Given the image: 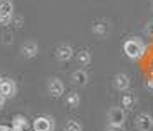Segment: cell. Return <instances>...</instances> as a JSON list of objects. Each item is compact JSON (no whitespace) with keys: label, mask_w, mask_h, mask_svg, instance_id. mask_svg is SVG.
Listing matches in <instances>:
<instances>
[{"label":"cell","mask_w":153,"mask_h":131,"mask_svg":"<svg viewBox=\"0 0 153 131\" xmlns=\"http://www.w3.org/2000/svg\"><path fill=\"white\" fill-rule=\"evenodd\" d=\"M124 54L132 59V61H136L139 59L141 55L145 54V45H143V41L138 40V38H129V40L124 43Z\"/></svg>","instance_id":"cell-1"},{"label":"cell","mask_w":153,"mask_h":131,"mask_svg":"<svg viewBox=\"0 0 153 131\" xmlns=\"http://www.w3.org/2000/svg\"><path fill=\"white\" fill-rule=\"evenodd\" d=\"M12 16H14V5H12V2L2 0L0 2V22L2 24H9L10 19H12Z\"/></svg>","instance_id":"cell-2"},{"label":"cell","mask_w":153,"mask_h":131,"mask_svg":"<svg viewBox=\"0 0 153 131\" xmlns=\"http://www.w3.org/2000/svg\"><path fill=\"white\" fill-rule=\"evenodd\" d=\"M108 123L110 124H117V126H124V121H126V112L124 109L120 107H112L108 110Z\"/></svg>","instance_id":"cell-3"},{"label":"cell","mask_w":153,"mask_h":131,"mask_svg":"<svg viewBox=\"0 0 153 131\" xmlns=\"http://www.w3.org/2000/svg\"><path fill=\"white\" fill-rule=\"evenodd\" d=\"M136 128H138L139 131H152L153 117L150 116V114H146V112L138 114V117H136Z\"/></svg>","instance_id":"cell-4"},{"label":"cell","mask_w":153,"mask_h":131,"mask_svg":"<svg viewBox=\"0 0 153 131\" xmlns=\"http://www.w3.org/2000/svg\"><path fill=\"white\" fill-rule=\"evenodd\" d=\"M33 130L35 131H52L53 130V121L47 116L36 117L35 123H33Z\"/></svg>","instance_id":"cell-5"},{"label":"cell","mask_w":153,"mask_h":131,"mask_svg":"<svg viewBox=\"0 0 153 131\" xmlns=\"http://www.w3.org/2000/svg\"><path fill=\"white\" fill-rule=\"evenodd\" d=\"M0 93L5 98H12L16 95V83L12 79H2V83H0Z\"/></svg>","instance_id":"cell-6"},{"label":"cell","mask_w":153,"mask_h":131,"mask_svg":"<svg viewBox=\"0 0 153 131\" xmlns=\"http://www.w3.org/2000/svg\"><path fill=\"white\" fill-rule=\"evenodd\" d=\"M48 93L52 97H60L64 93V83L57 78H52L48 81Z\"/></svg>","instance_id":"cell-7"},{"label":"cell","mask_w":153,"mask_h":131,"mask_svg":"<svg viewBox=\"0 0 153 131\" xmlns=\"http://www.w3.org/2000/svg\"><path fill=\"white\" fill-rule=\"evenodd\" d=\"M114 86H115L119 91H126V90L129 88V78H127L124 73L115 74V78H114Z\"/></svg>","instance_id":"cell-8"},{"label":"cell","mask_w":153,"mask_h":131,"mask_svg":"<svg viewBox=\"0 0 153 131\" xmlns=\"http://www.w3.org/2000/svg\"><path fill=\"white\" fill-rule=\"evenodd\" d=\"M55 55H57L59 61L65 62V61H69L71 57H72V48H71L69 45H60V47H57Z\"/></svg>","instance_id":"cell-9"},{"label":"cell","mask_w":153,"mask_h":131,"mask_svg":"<svg viewBox=\"0 0 153 131\" xmlns=\"http://www.w3.org/2000/svg\"><path fill=\"white\" fill-rule=\"evenodd\" d=\"M21 52H22L24 57L31 59V57H35V55L38 54V45H36L35 41H28V43H24V45H22Z\"/></svg>","instance_id":"cell-10"},{"label":"cell","mask_w":153,"mask_h":131,"mask_svg":"<svg viewBox=\"0 0 153 131\" xmlns=\"http://www.w3.org/2000/svg\"><path fill=\"white\" fill-rule=\"evenodd\" d=\"M72 81L79 85V86H84V85H88V73L83 71V69H77L72 73Z\"/></svg>","instance_id":"cell-11"},{"label":"cell","mask_w":153,"mask_h":131,"mask_svg":"<svg viewBox=\"0 0 153 131\" xmlns=\"http://www.w3.org/2000/svg\"><path fill=\"white\" fill-rule=\"evenodd\" d=\"M26 126H28V121L24 116H16L12 119V131H26Z\"/></svg>","instance_id":"cell-12"},{"label":"cell","mask_w":153,"mask_h":131,"mask_svg":"<svg viewBox=\"0 0 153 131\" xmlns=\"http://www.w3.org/2000/svg\"><path fill=\"white\" fill-rule=\"evenodd\" d=\"M108 31H110V26H108L105 21H98V22H95V24H93V33L100 34V36H105Z\"/></svg>","instance_id":"cell-13"},{"label":"cell","mask_w":153,"mask_h":131,"mask_svg":"<svg viewBox=\"0 0 153 131\" xmlns=\"http://www.w3.org/2000/svg\"><path fill=\"white\" fill-rule=\"evenodd\" d=\"M77 62H79L81 66H88L91 62V54L88 50H81V52L77 54Z\"/></svg>","instance_id":"cell-14"},{"label":"cell","mask_w":153,"mask_h":131,"mask_svg":"<svg viewBox=\"0 0 153 131\" xmlns=\"http://www.w3.org/2000/svg\"><path fill=\"white\" fill-rule=\"evenodd\" d=\"M65 131H83V126L77 123V121L71 119V121L65 123Z\"/></svg>","instance_id":"cell-15"},{"label":"cell","mask_w":153,"mask_h":131,"mask_svg":"<svg viewBox=\"0 0 153 131\" xmlns=\"http://www.w3.org/2000/svg\"><path fill=\"white\" fill-rule=\"evenodd\" d=\"M65 103H67L69 107H77V105H79V95H77V93H69L67 98H65Z\"/></svg>","instance_id":"cell-16"},{"label":"cell","mask_w":153,"mask_h":131,"mask_svg":"<svg viewBox=\"0 0 153 131\" xmlns=\"http://www.w3.org/2000/svg\"><path fill=\"white\" fill-rule=\"evenodd\" d=\"M132 103H134V97H132L131 93H126V95L122 97V105H124V107H132Z\"/></svg>","instance_id":"cell-17"},{"label":"cell","mask_w":153,"mask_h":131,"mask_svg":"<svg viewBox=\"0 0 153 131\" xmlns=\"http://www.w3.org/2000/svg\"><path fill=\"white\" fill-rule=\"evenodd\" d=\"M105 131H126L124 126H117V124H108Z\"/></svg>","instance_id":"cell-18"},{"label":"cell","mask_w":153,"mask_h":131,"mask_svg":"<svg viewBox=\"0 0 153 131\" xmlns=\"http://www.w3.org/2000/svg\"><path fill=\"white\" fill-rule=\"evenodd\" d=\"M145 33L146 34H153V22H150V24L145 28Z\"/></svg>","instance_id":"cell-19"},{"label":"cell","mask_w":153,"mask_h":131,"mask_svg":"<svg viewBox=\"0 0 153 131\" xmlns=\"http://www.w3.org/2000/svg\"><path fill=\"white\" fill-rule=\"evenodd\" d=\"M0 131H12V128H9L5 124H0Z\"/></svg>","instance_id":"cell-20"},{"label":"cell","mask_w":153,"mask_h":131,"mask_svg":"<svg viewBox=\"0 0 153 131\" xmlns=\"http://www.w3.org/2000/svg\"><path fill=\"white\" fill-rule=\"evenodd\" d=\"M146 86H148L150 90H153V78H150V79L146 81Z\"/></svg>","instance_id":"cell-21"},{"label":"cell","mask_w":153,"mask_h":131,"mask_svg":"<svg viewBox=\"0 0 153 131\" xmlns=\"http://www.w3.org/2000/svg\"><path fill=\"white\" fill-rule=\"evenodd\" d=\"M4 102H5V97H4L2 93H0V109H2V105H4Z\"/></svg>","instance_id":"cell-22"},{"label":"cell","mask_w":153,"mask_h":131,"mask_svg":"<svg viewBox=\"0 0 153 131\" xmlns=\"http://www.w3.org/2000/svg\"><path fill=\"white\" fill-rule=\"evenodd\" d=\"M152 69H153V59H152Z\"/></svg>","instance_id":"cell-23"},{"label":"cell","mask_w":153,"mask_h":131,"mask_svg":"<svg viewBox=\"0 0 153 131\" xmlns=\"http://www.w3.org/2000/svg\"><path fill=\"white\" fill-rule=\"evenodd\" d=\"M0 83H2V78H0Z\"/></svg>","instance_id":"cell-24"}]
</instances>
